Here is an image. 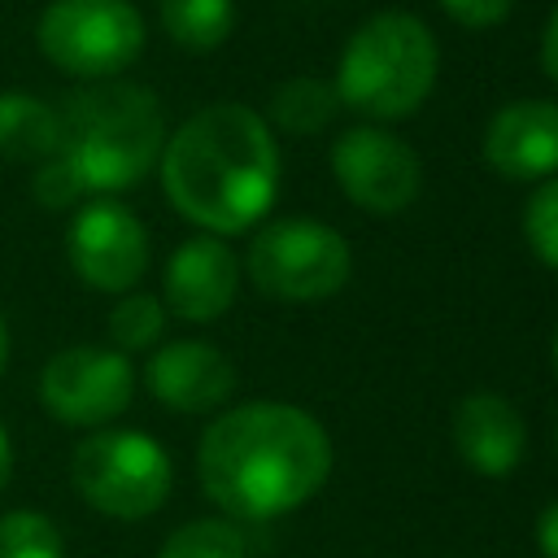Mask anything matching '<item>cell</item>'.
<instances>
[{"label": "cell", "mask_w": 558, "mask_h": 558, "mask_svg": "<svg viewBox=\"0 0 558 558\" xmlns=\"http://www.w3.org/2000/svg\"><path fill=\"white\" fill-rule=\"evenodd\" d=\"M196 475L227 519L266 523L305 506L327 484L331 440L301 405L244 401L205 427Z\"/></svg>", "instance_id": "cell-1"}, {"label": "cell", "mask_w": 558, "mask_h": 558, "mask_svg": "<svg viewBox=\"0 0 558 558\" xmlns=\"http://www.w3.org/2000/svg\"><path fill=\"white\" fill-rule=\"evenodd\" d=\"M166 201L209 235H240L266 218L279 192V148L270 122L235 100L196 109L161 144Z\"/></svg>", "instance_id": "cell-2"}, {"label": "cell", "mask_w": 558, "mask_h": 558, "mask_svg": "<svg viewBox=\"0 0 558 558\" xmlns=\"http://www.w3.org/2000/svg\"><path fill=\"white\" fill-rule=\"evenodd\" d=\"M61 148L57 157L74 170L83 192L135 187L161 157L166 113L161 100L122 78H100L70 92L61 105Z\"/></svg>", "instance_id": "cell-3"}, {"label": "cell", "mask_w": 558, "mask_h": 558, "mask_svg": "<svg viewBox=\"0 0 558 558\" xmlns=\"http://www.w3.org/2000/svg\"><path fill=\"white\" fill-rule=\"evenodd\" d=\"M440 48L427 22L405 9L371 13L340 48L336 61V96L353 113L371 122L410 118L436 87Z\"/></svg>", "instance_id": "cell-4"}, {"label": "cell", "mask_w": 558, "mask_h": 558, "mask_svg": "<svg viewBox=\"0 0 558 558\" xmlns=\"http://www.w3.org/2000/svg\"><path fill=\"white\" fill-rule=\"evenodd\" d=\"M70 480L78 497L109 519H148L170 497V453L131 427H100L74 445Z\"/></svg>", "instance_id": "cell-5"}, {"label": "cell", "mask_w": 558, "mask_h": 558, "mask_svg": "<svg viewBox=\"0 0 558 558\" xmlns=\"http://www.w3.org/2000/svg\"><path fill=\"white\" fill-rule=\"evenodd\" d=\"M48 65L70 78H118L144 52V17L131 0H48L35 22Z\"/></svg>", "instance_id": "cell-6"}, {"label": "cell", "mask_w": 558, "mask_h": 558, "mask_svg": "<svg viewBox=\"0 0 558 558\" xmlns=\"http://www.w3.org/2000/svg\"><path fill=\"white\" fill-rule=\"evenodd\" d=\"M353 275L344 235L314 218H279L248 244V279L275 301H323Z\"/></svg>", "instance_id": "cell-7"}, {"label": "cell", "mask_w": 558, "mask_h": 558, "mask_svg": "<svg viewBox=\"0 0 558 558\" xmlns=\"http://www.w3.org/2000/svg\"><path fill=\"white\" fill-rule=\"evenodd\" d=\"M135 397V371L126 353L100 344H70L39 371V401L65 427H105Z\"/></svg>", "instance_id": "cell-8"}, {"label": "cell", "mask_w": 558, "mask_h": 558, "mask_svg": "<svg viewBox=\"0 0 558 558\" xmlns=\"http://www.w3.org/2000/svg\"><path fill=\"white\" fill-rule=\"evenodd\" d=\"M331 174L340 192L366 214H401L423 187L414 148L384 126H349L344 135H336Z\"/></svg>", "instance_id": "cell-9"}, {"label": "cell", "mask_w": 558, "mask_h": 558, "mask_svg": "<svg viewBox=\"0 0 558 558\" xmlns=\"http://www.w3.org/2000/svg\"><path fill=\"white\" fill-rule=\"evenodd\" d=\"M65 253L87 288L131 292L148 270V231L126 205L100 196L74 214L65 231Z\"/></svg>", "instance_id": "cell-10"}, {"label": "cell", "mask_w": 558, "mask_h": 558, "mask_svg": "<svg viewBox=\"0 0 558 558\" xmlns=\"http://www.w3.org/2000/svg\"><path fill=\"white\" fill-rule=\"evenodd\" d=\"M240 288V262L235 253L218 240V235H192L183 240L170 262H166V279H161V305L187 323H214L231 310Z\"/></svg>", "instance_id": "cell-11"}, {"label": "cell", "mask_w": 558, "mask_h": 558, "mask_svg": "<svg viewBox=\"0 0 558 558\" xmlns=\"http://www.w3.org/2000/svg\"><path fill=\"white\" fill-rule=\"evenodd\" d=\"M144 384L161 405L179 414H209L231 397L235 366L209 340H174L148 357Z\"/></svg>", "instance_id": "cell-12"}, {"label": "cell", "mask_w": 558, "mask_h": 558, "mask_svg": "<svg viewBox=\"0 0 558 558\" xmlns=\"http://www.w3.org/2000/svg\"><path fill=\"white\" fill-rule=\"evenodd\" d=\"M484 161L501 179H549L558 170V105L510 100L484 131Z\"/></svg>", "instance_id": "cell-13"}, {"label": "cell", "mask_w": 558, "mask_h": 558, "mask_svg": "<svg viewBox=\"0 0 558 558\" xmlns=\"http://www.w3.org/2000/svg\"><path fill=\"white\" fill-rule=\"evenodd\" d=\"M449 432H453V449L462 453V462L480 475H510L527 445L523 414L497 392L462 397Z\"/></svg>", "instance_id": "cell-14"}, {"label": "cell", "mask_w": 558, "mask_h": 558, "mask_svg": "<svg viewBox=\"0 0 558 558\" xmlns=\"http://www.w3.org/2000/svg\"><path fill=\"white\" fill-rule=\"evenodd\" d=\"M61 148V113L31 92H0V157L39 166Z\"/></svg>", "instance_id": "cell-15"}, {"label": "cell", "mask_w": 558, "mask_h": 558, "mask_svg": "<svg viewBox=\"0 0 558 558\" xmlns=\"http://www.w3.org/2000/svg\"><path fill=\"white\" fill-rule=\"evenodd\" d=\"M157 17L183 52H214L235 31V0H157Z\"/></svg>", "instance_id": "cell-16"}, {"label": "cell", "mask_w": 558, "mask_h": 558, "mask_svg": "<svg viewBox=\"0 0 558 558\" xmlns=\"http://www.w3.org/2000/svg\"><path fill=\"white\" fill-rule=\"evenodd\" d=\"M340 113V96L327 78H314V74H296L288 83L275 87L270 96V118L279 131L288 135H318L331 126V118Z\"/></svg>", "instance_id": "cell-17"}, {"label": "cell", "mask_w": 558, "mask_h": 558, "mask_svg": "<svg viewBox=\"0 0 558 558\" xmlns=\"http://www.w3.org/2000/svg\"><path fill=\"white\" fill-rule=\"evenodd\" d=\"M166 331V305L148 292H126L113 314H109V340L118 353H140V349H153Z\"/></svg>", "instance_id": "cell-18"}, {"label": "cell", "mask_w": 558, "mask_h": 558, "mask_svg": "<svg viewBox=\"0 0 558 558\" xmlns=\"http://www.w3.org/2000/svg\"><path fill=\"white\" fill-rule=\"evenodd\" d=\"M0 558H65L61 527L39 510L0 514Z\"/></svg>", "instance_id": "cell-19"}, {"label": "cell", "mask_w": 558, "mask_h": 558, "mask_svg": "<svg viewBox=\"0 0 558 558\" xmlns=\"http://www.w3.org/2000/svg\"><path fill=\"white\" fill-rule=\"evenodd\" d=\"M157 558H244V536L227 519H192L166 536Z\"/></svg>", "instance_id": "cell-20"}, {"label": "cell", "mask_w": 558, "mask_h": 558, "mask_svg": "<svg viewBox=\"0 0 558 558\" xmlns=\"http://www.w3.org/2000/svg\"><path fill=\"white\" fill-rule=\"evenodd\" d=\"M523 235L532 244V253L558 270V174L545 179L532 196H527V209H523Z\"/></svg>", "instance_id": "cell-21"}, {"label": "cell", "mask_w": 558, "mask_h": 558, "mask_svg": "<svg viewBox=\"0 0 558 558\" xmlns=\"http://www.w3.org/2000/svg\"><path fill=\"white\" fill-rule=\"evenodd\" d=\"M83 196H87L83 183L74 179V170H70L61 157H48V161L35 166V201H39L44 209H70V205H78Z\"/></svg>", "instance_id": "cell-22"}, {"label": "cell", "mask_w": 558, "mask_h": 558, "mask_svg": "<svg viewBox=\"0 0 558 558\" xmlns=\"http://www.w3.org/2000/svg\"><path fill=\"white\" fill-rule=\"evenodd\" d=\"M440 9H445L453 22H462V26H471V31H484V26H501V22L510 17L514 0H440Z\"/></svg>", "instance_id": "cell-23"}, {"label": "cell", "mask_w": 558, "mask_h": 558, "mask_svg": "<svg viewBox=\"0 0 558 558\" xmlns=\"http://www.w3.org/2000/svg\"><path fill=\"white\" fill-rule=\"evenodd\" d=\"M536 545H541L545 558H558V501L541 510V519H536Z\"/></svg>", "instance_id": "cell-24"}, {"label": "cell", "mask_w": 558, "mask_h": 558, "mask_svg": "<svg viewBox=\"0 0 558 558\" xmlns=\"http://www.w3.org/2000/svg\"><path fill=\"white\" fill-rule=\"evenodd\" d=\"M541 65H545V74L558 83V4H554L549 22H545V35H541Z\"/></svg>", "instance_id": "cell-25"}, {"label": "cell", "mask_w": 558, "mask_h": 558, "mask_svg": "<svg viewBox=\"0 0 558 558\" xmlns=\"http://www.w3.org/2000/svg\"><path fill=\"white\" fill-rule=\"evenodd\" d=\"M9 480H13V440H9V432L0 423V493L9 488Z\"/></svg>", "instance_id": "cell-26"}, {"label": "cell", "mask_w": 558, "mask_h": 558, "mask_svg": "<svg viewBox=\"0 0 558 558\" xmlns=\"http://www.w3.org/2000/svg\"><path fill=\"white\" fill-rule=\"evenodd\" d=\"M4 362H9V323L0 314V375H4Z\"/></svg>", "instance_id": "cell-27"}, {"label": "cell", "mask_w": 558, "mask_h": 558, "mask_svg": "<svg viewBox=\"0 0 558 558\" xmlns=\"http://www.w3.org/2000/svg\"><path fill=\"white\" fill-rule=\"evenodd\" d=\"M554 366H558V331H554Z\"/></svg>", "instance_id": "cell-28"}, {"label": "cell", "mask_w": 558, "mask_h": 558, "mask_svg": "<svg viewBox=\"0 0 558 558\" xmlns=\"http://www.w3.org/2000/svg\"><path fill=\"white\" fill-rule=\"evenodd\" d=\"M554 449H558V432H554Z\"/></svg>", "instance_id": "cell-29"}]
</instances>
